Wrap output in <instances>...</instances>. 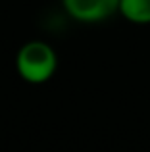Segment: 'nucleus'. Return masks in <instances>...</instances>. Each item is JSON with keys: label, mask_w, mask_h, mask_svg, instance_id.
Listing matches in <instances>:
<instances>
[{"label": "nucleus", "mask_w": 150, "mask_h": 152, "mask_svg": "<svg viewBox=\"0 0 150 152\" xmlns=\"http://www.w3.org/2000/svg\"><path fill=\"white\" fill-rule=\"evenodd\" d=\"M15 73L29 85H44L58 69V54L52 45L41 39L23 42L15 52Z\"/></svg>", "instance_id": "1"}, {"label": "nucleus", "mask_w": 150, "mask_h": 152, "mask_svg": "<svg viewBox=\"0 0 150 152\" xmlns=\"http://www.w3.org/2000/svg\"><path fill=\"white\" fill-rule=\"evenodd\" d=\"M62 8L79 23H102L119 12V0H62Z\"/></svg>", "instance_id": "2"}, {"label": "nucleus", "mask_w": 150, "mask_h": 152, "mask_svg": "<svg viewBox=\"0 0 150 152\" xmlns=\"http://www.w3.org/2000/svg\"><path fill=\"white\" fill-rule=\"evenodd\" d=\"M117 14L133 25H150V0H119Z\"/></svg>", "instance_id": "3"}]
</instances>
